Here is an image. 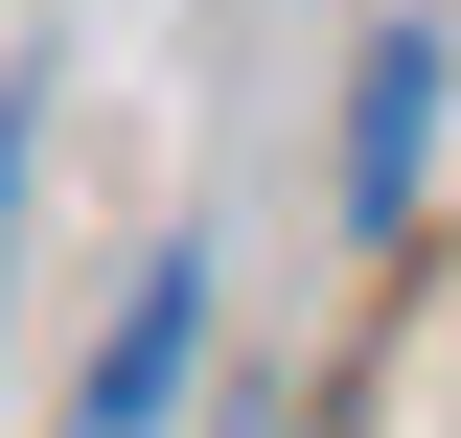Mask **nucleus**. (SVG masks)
Segmentation results:
<instances>
[{
    "label": "nucleus",
    "instance_id": "nucleus-1",
    "mask_svg": "<svg viewBox=\"0 0 461 438\" xmlns=\"http://www.w3.org/2000/svg\"><path fill=\"white\" fill-rule=\"evenodd\" d=\"M185 324H208V254H162L139 300H115V346H93V392H69V438H162V392H185Z\"/></svg>",
    "mask_w": 461,
    "mask_h": 438
},
{
    "label": "nucleus",
    "instance_id": "nucleus-2",
    "mask_svg": "<svg viewBox=\"0 0 461 438\" xmlns=\"http://www.w3.org/2000/svg\"><path fill=\"white\" fill-rule=\"evenodd\" d=\"M415 162H438V23H393V47H369V93H346V208L393 231Z\"/></svg>",
    "mask_w": 461,
    "mask_h": 438
},
{
    "label": "nucleus",
    "instance_id": "nucleus-3",
    "mask_svg": "<svg viewBox=\"0 0 461 438\" xmlns=\"http://www.w3.org/2000/svg\"><path fill=\"white\" fill-rule=\"evenodd\" d=\"M0 254H23V115H0Z\"/></svg>",
    "mask_w": 461,
    "mask_h": 438
}]
</instances>
